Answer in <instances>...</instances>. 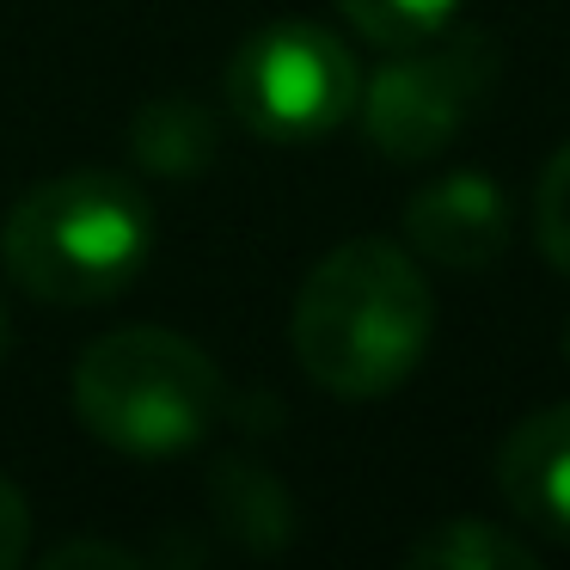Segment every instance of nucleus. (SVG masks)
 Wrapping results in <instances>:
<instances>
[{
  "label": "nucleus",
  "instance_id": "20e7f679",
  "mask_svg": "<svg viewBox=\"0 0 570 570\" xmlns=\"http://www.w3.org/2000/svg\"><path fill=\"white\" fill-rule=\"evenodd\" d=\"M356 56L325 26L283 19L252 31L227 62V99L264 141H320L356 111Z\"/></svg>",
  "mask_w": 570,
  "mask_h": 570
},
{
  "label": "nucleus",
  "instance_id": "9b49d317",
  "mask_svg": "<svg viewBox=\"0 0 570 570\" xmlns=\"http://www.w3.org/2000/svg\"><path fill=\"white\" fill-rule=\"evenodd\" d=\"M533 234H540V252L570 276V148L552 154V166L540 173V190H533Z\"/></svg>",
  "mask_w": 570,
  "mask_h": 570
},
{
  "label": "nucleus",
  "instance_id": "7ed1b4c3",
  "mask_svg": "<svg viewBox=\"0 0 570 570\" xmlns=\"http://www.w3.org/2000/svg\"><path fill=\"white\" fill-rule=\"evenodd\" d=\"M75 405L80 423L117 454L166 460L209 435L222 411V374L190 337L160 332V325H129L80 356Z\"/></svg>",
  "mask_w": 570,
  "mask_h": 570
},
{
  "label": "nucleus",
  "instance_id": "0eeeda50",
  "mask_svg": "<svg viewBox=\"0 0 570 570\" xmlns=\"http://www.w3.org/2000/svg\"><path fill=\"white\" fill-rule=\"evenodd\" d=\"M497 484L509 509L552 540H570V405L533 411L497 448Z\"/></svg>",
  "mask_w": 570,
  "mask_h": 570
},
{
  "label": "nucleus",
  "instance_id": "f257e3e1",
  "mask_svg": "<svg viewBox=\"0 0 570 570\" xmlns=\"http://www.w3.org/2000/svg\"><path fill=\"white\" fill-rule=\"evenodd\" d=\"M435 301L393 239H350L313 264L295 295V356L325 393L381 399L430 350Z\"/></svg>",
  "mask_w": 570,
  "mask_h": 570
},
{
  "label": "nucleus",
  "instance_id": "ddd939ff",
  "mask_svg": "<svg viewBox=\"0 0 570 570\" xmlns=\"http://www.w3.org/2000/svg\"><path fill=\"white\" fill-rule=\"evenodd\" d=\"M80 558H105V564H136L129 552H111V546H62L56 564H80Z\"/></svg>",
  "mask_w": 570,
  "mask_h": 570
},
{
  "label": "nucleus",
  "instance_id": "f8f14e48",
  "mask_svg": "<svg viewBox=\"0 0 570 570\" xmlns=\"http://www.w3.org/2000/svg\"><path fill=\"white\" fill-rule=\"evenodd\" d=\"M31 546V509L13 479H0V570H13Z\"/></svg>",
  "mask_w": 570,
  "mask_h": 570
},
{
  "label": "nucleus",
  "instance_id": "4468645a",
  "mask_svg": "<svg viewBox=\"0 0 570 570\" xmlns=\"http://www.w3.org/2000/svg\"><path fill=\"white\" fill-rule=\"evenodd\" d=\"M0 356H7V307H0Z\"/></svg>",
  "mask_w": 570,
  "mask_h": 570
},
{
  "label": "nucleus",
  "instance_id": "2eb2a0df",
  "mask_svg": "<svg viewBox=\"0 0 570 570\" xmlns=\"http://www.w3.org/2000/svg\"><path fill=\"white\" fill-rule=\"evenodd\" d=\"M564 344H570V332H564Z\"/></svg>",
  "mask_w": 570,
  "mask_h": 570
},
{
  "label": "nucleus",
  "instance_id": "f03ea898",
  "mask_svg": "<svg viewBox=\"0 0 570 570\" xmlns=\"http://www.w3.org/2000/svg\"><path fill=\"white\" fill-rule=\"evenodd\" d=\"M154 252V209L136 178L124 173H80L43 178L13 203L0 227V258L19 288L56 307H92L136 283Z\"/></svg>",
  "mask_w": 570,
  "mask_h": 570
},
{
  "label": "nucleus",
  "instance_id": "423d86ee",
  "mask_svg": "<svg viewBox=\"0 0 570 570\" xmlns=\"http://www.w3.org/2000/svg\"><path fill=\"white\" fill-rule=\"evenodd\" d=\"M405 234L423 258L448 271H484L509 246V197L484 173H448L423 185L405 209Z\"/></svg>",
  "mask_w": 570,
  "mask_h": 570
},
{
  "label": "nucleus",
  "instance_id": "9d476101",
  "mask_svg": "<svg viewBox=\"0 0 570 570\" xmlns=\"http://www.w3.org/2000/svg\"><path fill=\"white\" fill-rule=\"evenodd\" d=\"M460 0H337V13L362 31L381 50H405V43H423L435 31L454 26Z\"/></svg>",
  "mask_w": 570,
  "mask_h": 570
},
{
  "label": "nucleus",
  "instance_id": "39448f33",
  "mask_svg": "<svg viewBox=\"0 0 570 570\" xmlns=\"http://www.w3.org/2000/svg\"><path fill=\"white\" fill-rule=\"evenodd\" d=\"M497 80V43L484 31H435L423 43H405L399 62H386L368 80L362 124L368 141L393 160H430L466 129V117L484 105Z\"/></svg>",
  "mask_w": 570,
  "mask_h": 570
},
{
  "label": "nucleus",
  "instance_id": "1a4fd4ad",
  "mask_svg": "<svg viewBox=\"0 0 570 570\" xmlns=\"http://www.w3.org/2000/svg\"><path fill=\"white\" fill-rule=\"evenodd\" d=\"M411 564L417 570H497V564L521 570V564H533V552L521 540H509V533L460 515V521H448V528L423 533V540L411 546Z\"/></svg>",
  "mask_w": 570,
  "mask_h": 570
},
{
  "label": "nucleus",
  "instance_id": "6e6552de",
  "mask_svg": "<svg viewBox=\"0 0 570 570\" xmlns=\"http://www.w3.org/2000/svg\"><path fill=\"white\" fill-rule=\"evenodd\" d=\"M136 154L141 166L166 178H190L215 160V124L203 105H185V99H160L136 117Z\"/></svg>",
  "mask_w": 570,
  "mask_h": 570
}]
</instances>
